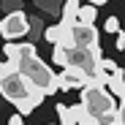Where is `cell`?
I'll list each match as a JSON object with an SVG mask.
<instances>
[{
  "label": "cell",
  "mask_w": 125,
  "mask_h": 125,
  "mask_svg": "<svg viewBox=\"0 0 125 125\" xmlns=\"http://www.w3.org/2000/svg\"><path fill=\"white\" fill-rule=\"evenodd\" d=\"M82 106L87 109L90 120L101 117V114H114L120 106H117V98L106 90V87H95V84H87L82 90Z\"/></svg>",
  "instance_id": "1"
},
{
  "label": "cell",
  "mask_w": 125,
  "mask_h": 125,
  "mask_svg": "<svg viewBox=\"0 0 125 125\" xmlns=\"http://www.w3.org/2000/svg\"><path fill=\"white\" fill-rule=\"evenodd\" d=\"M0 93H3V98H6V101H11L14 106L19 109L22 103H27V101H30L33 87L27 84V79L19 73V71H8V73L3 76V82H0Z\"/></svg>",
  "instance_id": "2"
},
{
  "label": "cell",
  "mask_w": 125,
  "mask_h": 125,
  "mask_svg": "<svg viewBox=\"0 0 125 125\" xmlns=\"http://www.w3.org/2000/svg\"><path fill=\"white\" fill-rule=\"evenodd\" d=\"M30 33V22L22 11H11L3 16V22H0V35L6 41H14V38H22Z\"/></svg>",
  "instance_id": "3"
},
{
  "label": "cell",
  "mask_w": 125,
  "mask_h": 125,
  "mask_svg": "<svg viewBox=\"0 0 125 125\" xmlns=\"http://www.w3.org/2000/svg\"><path fill=\"white\" fill-rule=\"evenodd\" d=\"M71 35H73V46H98V33L95 25H71Z\"/></svg>",
  "instance_id": "4"
},
{
  "label": "cell",
  "mask_w": 125,
  "mask_h": 125,
  "mask_svg": "<svg viewBox=\"0 0 125 125\" xmlns=\"http://www.w3.org/2000/svg\"><path fill=\"white\" fill-rule=\"evenodd\" d=\"M90 79L93 76H87L84 71H79V68H65V71L60 73V90H73V87L84 90L90 84Z\"/></svg>",
  "instance_id": "5"
},
{
  "label": "cell",
  "mask_w": 125,
  "mask_h": 125,
  "mask_svg": "<svg viewBox=\"0 0 125 125\" xmlns=\"http://www.w3.org/2000/svg\"><path fill=\"white\" fill-rule=\"evenodd\" d=\"M120 73H122V68L117 65L114 60H109V57H103V60L98 62V71H95V76L103 82V84H109V82H112L114 76H120Z\"/></svg>",
  "instance_id": "6"
},
{
  "label": "cell",
  "mask_w": 125,
  "mask_h": 125,
  "mask_svg": "<svg viewBox=\"0 0 125 125\" xmlns=\"http://www.w3.org/2000/svg\"><path fill=\"white\" fill-rule=\"evenodd\" d=\"M79 8H82V0H62V25H76V16H79Z\"/></svg>",
  "instance_id": "7"
},
{
  "label": "cell",
  "mask_w": 125,
  "mask_h": 125,
  "mask_svg": "<svg viewBox=\"0 0 125 125\" xmlns=\"http://www.w3.org/2000/svg\"><path fill=\"white\" fill-rule=\"evenodd\" d=\"M106 87H109V93H112L114 98H120V103H125V71H122L120 76H114Z\"/></svg>",
  "instance_id": "8"
},
{
  "label": "cell",
  "mask_w": 125,
  "mask_h": 125,
  "mask_svg": "<svg viewBox=\"0 0 125 125\" xmlns=\"http://www.w3.org/2000/svg\"><path fill=\"white\" fill-rule=\"evenodd\" d=\"M95 16H98V6H82L79 8V16H76V22L79 25H95Z\"/></svg>",
  "instance_id": "9"
},
{
  "label": "cell",
  "mask_w": 125,
  "mask_h": 125,
  "mask_svg": "<svg viewBox=\"0 0 125 125\" xmlns=\"http://www.w3.org/2000/svg\"><path fill=\"white\" fill-rule=\"evenodd\" d=\"M52 62L60 68H68V49L65 46H54L52 49Z\"/></svg>",
  "instance_id": "10"
},
{
  "label": "cell",
  "mask_w": 125,
  "mask_h": 125,
  "mask_svg": "<svg viewBox=\"0 0 125 125\" xmlns=\"http://www.w3.org/2000/svg\"><path fill=\"white\" fill-rule=\"evenodd\" d=\"M103 30H106V33H120V30H122V27H120V19H117V16H109L106 25H103Z\"/></svg>",
  "instance_id": "11"
},
{
  "label": "cell",
  "mask_w": 125,
  "mask_h": 125,
  "mask_svg": "<svg viewBox=\"0 0 125 125\" xmlns=\"http://www.w3.org/2000/svg\"><path fill=\"white\" fill-rule=\"evenodd\" d=\"M30 25H33V27H30V44H33V38H35V35H44V30H41L44 25H41L38 19H30Z\"/></svg>",
  "instance_id": "12"
},
{
  "label": "cell",
  "mask_w": 125,
  "mask_h": 125,
  "mask_svg": "<svg viewBox=\"0 0 125 125\" xmlns=\"http://www.w3.org/2000/svg\"><path fill=\"white\" fill-rule=\"evenodd\" d=\"M117 49H125V27L117 33Z\"/></svg>",
  "instance_id": "13"
},
{
  "label": "cell",
  "mask_w": 125,
  "mask_h": 125,
  "mask_svg": "<svg viewBox=\"0 0 125 125\" xmlns=\"http://www.w3.org/2000/svg\"><path fill=\"white\" fill-rule=\"evenodd\" d=\"M8 125H25V117H22V114H14V117L8 120Z\"/></svg>",
  "instance_id": "14"
},
{
  "label": "cell",
  "mask_w": 125,
  "mask_h": 125,
  "mask_svg": "<svg viewBox=\"0 0 125 125\" xmlns=\"http://www.w3.org/2000/svg\"><path fill=\"white\" fill-rule=\"evenodd\" d=\"M8 71H11V68H8V62H0V82H3V76H6Z\"/></svg>",
  "instance_id": "15"
},
{
  "label": "cell",
  "mask_w": 125,
  "mask_h": 125,
  "mask_svg": "<svg viewBox=\"0 0 125 125\" xmlns=\"http://www.w3.org/2000/svg\"><path fill=\"white\" fill-rule=\"evenodd\" d=\"M0 3H3V6H14V3H16V0H0Z\"/></svg>",
  "instance_id": "16"
},
{
  "label": "cell",
  "mask_w": 125,
  "mask_h": 125,
  "mask_svg": "<svg viewBox=\"0 0 125 125\" xmlns=\"http://www.w3.org/2000/svg\"><path fill=\"white\" fill-rule=\"evenodd\" d=\"M90 3H93V6H103V3H106V0H90Z\"/></svg>",
  "instance_id": "17"
}]
</instances>
